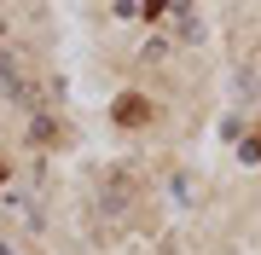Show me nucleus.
<instances>
[{"label": "nucleus", "instance_id": "3", "mask_svg": "<svg viewBox=\"0 0 261 255\" xmlns=\"http://www.w3.org/2000/svg\"><path fill=\"white\" fill-rule=\"evenodd\" d=\"M0 174H6V168H0Z\"/></svg>", "mask_w": 261, "mask_h": 255}, {"label": "nucleus", "instance_id": "1", "mask_svg": "<svg viewBox=\"0 0 261 255\" xmlns=\"http://www.w3.org/2000/svg\"><path fill=\"white\" fill-rule=\"evenodd\" d=\"M116 122H122V128H140V122H151V99H140V93H122V99H116Z\"/></svg>", "mask_w": 261, "mask_h": 255}, {"label": "nucleus", "instance_id": "2", "mask_svg": "<svg viewBox=\"0 0 261 255\" xmlns=\"http://www.w3.org/2000/svg\"><path fill=\"white\" fill-rule=\"evenodd\" d=\"M244 162H261V133H255L250 145H244Z\"/></svg>", "mask_w": 261, "mask_h": 255}]
</instances>
